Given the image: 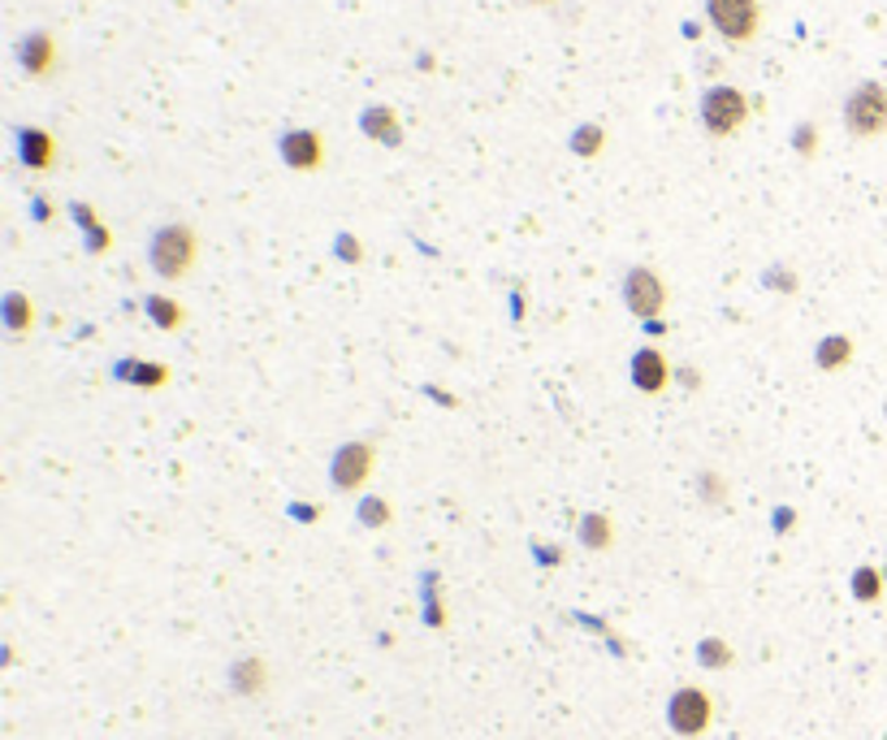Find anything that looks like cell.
<instances>
[{"label": "cell", "instance_id": "cell-29", "mask_svg": "<svg viewBox=\"0 0 887 740\" xmlns=\"http://www.w3.org/2000/svg\"><path fill=\"white\" fill-rule=\"evenodd\" d=\"M528 4H554V0H528Z\"/></svg>", "mask_w": 887, "mask_h": 740}, {"label": "cell", "instance_id": "cell-27", "mask_svg": "<svg viewBox=\"0 0 887 740\" xmlns=\"http://www.w3.org/2000/svg\"><path fill=\"white\" fill-rule=\"evenodd\" d=\"M108 243H113V234L104 230V226H95V230H87V252H108Z\"/></svg>", "mask_w": 887, "mask_h": 740}, {"label": "cell", "instance_id": "cell-18", "mask_svg": "<svg viewBox=\"0 0 887 740\" xmlns=\"http://www.w3.org/2000/svg\"><path fill=\"white\" fill-rule=\"evenodd\" d=\"M853 594H858L862 602H879V594H884V576H879L875 567H858V572H853Z\"/></svg>", "mask_w": 887, "mask_h": 740}, {"label": "cell", "instance_id": "cell-10", "mask_svg": "<svg viewBox=\"0 0 887 740\" xmlns=\"http://www.w3.org/2000/svg\"><path fill=\"white\" fill-rule=\"evenodd\" d=\"M17 65H22L30 78L52 74V65H56V39H52L48 30H30V35H22V39H17Z\"/></svg>", "mask_w": 887, "mask_h": 740}, {"label": "cell", "instance_id": "cell-11", "mask_svg": "<svg viewBox=\"0 0 887 740\" xmlns=\"http://www.w3.org/2000/svg\"><path fill=\"white\" fill-rule=\"evenodd\" d=\"M17 156H22L26 169L43 174V169H52V161H56V139H52L48 130H39V126H22V130H17Z\"/></svg>", "mask_w": 887, "mask_h": 740}, {"label": "cell", "instance_id": "cell-14", "mask_svg": "<svg viewBox=\"0 0 887 740\" xmlns=\"http://www.w3.org/2000/svg\"><path fill=\"white\" fill-rule=\"evenodd\" d=\"M4 326H9L13 334H26V330L35 326V312H30V299H26L22 291H9V295H4Z\"/></svg>", "mask_w": 887, "mask_h": 740}, {"label": "cell", "instance_id": "cell-26", "mask_svg": "<svg viewBox=\"0 0 887 740\" xmlns=\"http://www.w3.org/2000/svg\"><path fill=\"white\" fill-rule=\"evenodd\" d=\"M702 663H706V667H723V663H732V650L719 646V641H706V646H702Z\"/></svg>", "mask_w": 887, "mask_h": 740}, {"label": "cell", "instance_id": "cell-1", "mask_svg": "<svg viewBox=\"0 0 887 740\" xmlns=\"http://www.w3.org/2000/svg\"><path fill=\"white\" fill-rule=\"evenodd\" d=\"M200 260V234L187 221H169L147 239V265L165 282H182Z\"/></svg>", "mask_w": 887, "mask_h": 740}, {"label": "cell", "instance_id": "cell-24", "mask_svg": "<svg viewBox=\"0 0 887 740\" xmlns=\"http://www.w3.org/2000/svg\"><path fill=\"white\" fill-rule=\"evenodd\" d=\"M762 286H771V291H797V273L793 269H784V265H775V269H767V278H762Z\"/></svg>", "mask_w": 887, "mask_h": 740}, {"label": "cell", "instance_id": "cell-6", "mask_svg": "<svg viewBox=\"0 0 887 740\" xmlns=\"http://www.w3.org/2000/svg\"><path fill=\"white\" fill-rule=\"evenodd\" d=\"M278 156L286 169H299V174H317L325 165V139L308 126H295L278 139Z\"/></svg>", "mask_w": 887, "mask_h": 740}, {"label": "cell", "instance_id": "cell-16", "mask_svg": "<svg viewBox=\"0 0 887 740\" xmlns=\"http://www.w3.org/2000/svg\"><path fill=\"white\" fill-rule=\"evenodd\" d=\"M143 308H147V317H152L160 330H178V326H182V308H178L173 299H165V295H147Z\"/></svg>", "mask_w": 887, "mask_h": 740}, {"label": "cell", "instance_id": "cell-9", "mask_svg": "<svg viewBox=\"0 0 887 740\" xmlns=\"http://www.w3.org/2000/svg\"><path fill=\"white\" fill-rule=\"evenodd\" d=\"M628 377H632V385H637L641 394H658V390H667V381H671V365H667V356H663L658 347H641V352L632 356V365H628Z\"/></svg>", "mask_w": 887, "mask_h": 740}, {"label": "cell", "instance_id": "cell-19", "mask_svg": "<svg viewBox=\"0 0 887 740\" xmlns=\"http://www.w3.org/2000/svg\"><path fill=\"white\" fill-rule=\"evenodd\" d=\"M234 689H243V693H260V689H265V667H260L256 659L239 663V667H234Z\"/></svg>", "mask_w": 887, "mask_h": 740}, {"label": "cell", "instance_id": "cell-21", "mask_svg": "<svg viewBox=\"0 0 887 740\" xmlns=\"http://www.w3.org/2000/svg\"><path fill=\"white\" fill-rule=\"evenodd\" d=\"M793 148H797L801 156H814V152H819V126H814V122H801V126L793 130Z\"/></svg>", "mask_w": 887, "mask_h": 740}, {"label": "cell", "instance_id": "cell-7", "mask_svg": "<svg viewBox=\"0 0 887 740\" xmlns=\"http://www.w3.org/2000/svg\"><path fill=\"white\" fill-rule=\"evenodd\" d=\"M715 719V706L702 689H676L671 706H667V724L680 732V737H702Z\"/></svg>", "mask_w": 887, "mask_h": 740}, {"label": "cell", "instance_id": "cell-13", "mask_svg": "<svg viewBox=\"0 0 887 740\" xmlns=\"http://www.w3.org/2000/svg\"><path fill=\"white\" fill-rule=\"evenodd\" d=\"M819 369H845L849 360H853V339H845V334H832V339H823L819 343Z\"/></svg>", "mask_w": 887, "mask_h": 740}, {"label": "cell", "instance_id": "cell-28", "mask_svg": "<svg viewBox=\"0 0 887 740\" xmlns=\"http://www.w3.org/2000/svg\"><path fill=\"white\" fill-rule=\"evenodd\" d=\"M676 377H680L684 385H697V369H680V372H676Z\"/></svg>", "mask_w": 887, "mask_h": 740}, {"label": "cell", "instance_id": "cell-3", "mask_svg": "<svg viewBox=\"0 0 887 740\" xmlns=\"http://www.w3.org/2000/svg\"><path fill=\"white\" fill-rule=\"evenodd\" d=\"M840 117H845V130L853 139H879L887 130V82H875V78L858 82L845 95Z\"/></svg>", "mask_w": 887, "mask_h": 740}, {"label": "cell", "instance_id": "cell-2", "mask_svg": "<svg viewBox=\"0 0 887 740\" xmlns=\"http://www.w3.org/2000/svg\"><path fill=\"white\" fill-rule=\"evenodd\" d=\"M697 117H702V126H706L710 139H732V135L749 122V100H745L741 87H732V82H715V87L702 91Z\"/></svg>", "mask_w": 887, "mask_h": 740}, {"label": "cell", "instance_id": "cell-4", "mask_svg": "<svg viewBox=\"0 0 887 740\" xmlns=\"http://www.w3.org/2000/svg\"><path fill=\"white\" fill-rule=\"evenodd\" d=\"M706 22L728 43H749L762 30V4L758 0H706Z\"/></svg>", "mask_w": 887, "mask_h": 740}, {"label": "cell", "instance_id": "cell-22", "mask_svg": "<svg viewBox=\"0 0 887 740\" xmlns=\"http://www.w3.org/2000/svg\"><path fill=\"white\" fill-rule=\"evenodd\" d=\"M697 494H702L706 502H728V481H723L719 472H702V485H697Z\"/></svg>", "mask_w": 887, "mask_h": 740}, {"label": "cell", "instance_id": "cell-17", "mask_svg": "<svg viewBox=\"0 0 887 740\" xmlns=\"http://www.w3.org/2000/svg\"><path fill=\"white\" fill-rule=\"evenodd\" d=\"M580 541H584L589 550H606V546H610V520H606V515H584Z\"/></svg>", "mask_w": 887, "mask_h": 740}, {"label": "cell", "instance_id": "cell-12", "mask_svg": "<svg viewBox=\"0 0 887 740\" xmlns=\"http://www.w3.org/2000/svg\"><path fill=\"white\" fill-rule=\"evenodd\" d=\"M360 130H364L373 143H386V148H399V143H403V126H399V117H395L390 104H369V109L360 113Z\"/></svg>", "mask_w": 887, "mask_h": 740}, {"label": "cell", "instance_id": "cell-20", "mask_svg": "<svg viewBox=\"0 0 887 740\" xmlns=\"http://www.w3.org/2000/svg\"><path fill=\"white\" fill-rule=\"evenodd\" d=\"M360 520H364L369 528H382V524L390 520V502H386V498H364V502H360Z\"/></svg>", "mask_w": 887, "mask_h": 740}, {"label": "cell", "instance_id": "cell-5", "mask_svg": "<svg viewBox=\"0 0 887 740\" xmlns=\"http://www.w3.org/2000/svg\"><path fill=\"white\" fill-rule=\"evenodd\" d=\"M624 304H628V312H632V317L654 321V317L667 308V282H663L654 269L637 265V269H628V273H624Z\"/></svg>", "mask_w": 887, "mask_h": 740}, {"label": "cell", "instance_id": "cell-8", "mask_svg": "<svg viewBox=\"0 0 887 740\" xmlns=\"http://www.w3.org/2000/svg\"><path fill=\"white\" fill-rule=\"evenodd\" d=\"M369 472H373V446H369V442H347V446H338V450H334L330 481H334V489H338V494L360 489V485L369 481Z\"/></svg>", "mask_w": 887, "mask_h": 740}, {"label": "cell", "instance_id": "cell-23", "mask_svg": "<svg viewBox=\"0 0 887 740\" xmlns=\"http://www.w3.org/2000/svg\"><path fill=\"white\" fill-rule=\"evenodd\" d=\"M130 377H134V385L156 390V385H165V381H169V369H165V365H134Z\"/></svg>", "mask_w": 887, "mask_h": 740}, {"label": "cell", "instance_id": "cell-15", "mask_svg": "<svg viewBox=\"0 0 887 740\" xmlns=\"http://www.w3.org/2000/svg\"><path fill=\"white\" fill-rule=\"evenodd\" d=\"M602 143H606V130H602L597 122H584V126L571 130V152H576V156H597Z\"/></svg>", "mask_w": 887, "mask_h": 740}, {"label": "cell", "instance_id": "cell-25", "mask_svg": "<svg viewBox=\"0 0 887 740\" xmlns=\"http://www.w3.org/2000/svg\"><path fill=\"white\" fill-rule=\"evenodd\" d=\"M338 260H347V265H360L364 260V247H360V239L356 234H338Z\"/></svg>", "mask_w": 887, "mask_h": 740}]
</instances>
